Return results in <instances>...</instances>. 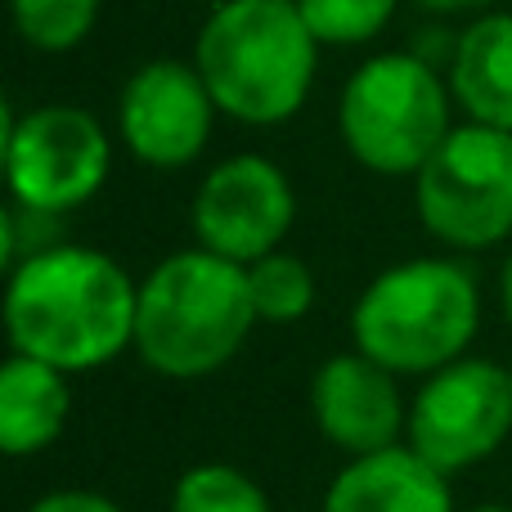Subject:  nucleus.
I'll return each mask as SVG.
<instances>
[{"mask_svg": "<svg viewBox=\"0 0 512 512\" xmlns=\"http://www.w3.org/2000/svg\"><path fill=\"white\" fill-rule=\"evenodd\" d=\"M140 283L122 261L86 243L50 248L9 265L5 337L9 351L45 360L63 373H86L135 346Z\"/></svg>", "mask_w": 512, "mask_h": 512, "instance_id": "nucleus-1", "label": "nucleus"}, {"mask_svg": "<svg viewBox=\"0 0 512 512\" xmlns=\"http://www.w3.org/2000/svg\"><path fill=\"white\" fill-rule=\"evenodd\" d=\"M256 306L248 265L207 248L171 252L144 274L131 351L167 382H198L243 351Z\"/></svg>", "mask_w": 512, "mask_h": 512, "instance_id": "nucleus-2", "label": "nucleus"}, {"mask_svg": "<svg viewBox=\"0 0 512 512\" xmlns=\"http://www.w3.org/2000/svg\"><path fill=\"white\" fill-rule=\"evenodd\" d=\"M319 50L297 0H221L198 27L194 68L221 117L279 126L306 108Z\"/></svg>", "mask_w": 512, "mask_h": 512, "instance_id": "nucleus-3", "label": "nucleus"}, {"mask_svg": "<svg viewBox=\"0 0 512 512\" xmlns=\"http://www.w3.org/2000/svg\"><path fill=\"white\" fill-rule=\"evenodd\" d=\"M481 328L477 274L454 256H409L373 274L351 306V342L400 378L463 360Z\"/></svg>", "mask_w": 512, "mask_h": 512, "instance_id": "nucleus-4", "label": "nucleus"}, {"mask_svg": "<svg viewBox=\"0 0 512 512\" xmlns=\"http://www.w3.org/2000/svg\"><path fill=\"white\" fill-rule=\"evenodd\" d=\"M454 95L436 63L414 50L364 59L337 95V135L346 153L373 176H409L454 131Z\"/></svg>", "mask_w": 512, "mask_h": 512, "instance_id": "nucleus-5", "label": "nucleus"}, {"mask_svg": "<svg viewBox=\"0 0 512 512\" xmlns=\"http://www.w3.org/2000/svg\"><path fill=\"white\" fill-rule=\"evenodd\" d=\"M418 225L454 252H486L512 234V131L454 126L414 176Z\"/></svg>", "mask_w": 512, "mask_h": 512, "instance_id": "nucleus-6", "label": "nucleus"}, {"mask_svg": "<svg viewBox=\"0 0 512 512\" xmlns=\"http://www.w3.org/2000/svg\"><path fill=\"white\" fill-rule=\"evenodd\" d=\"M9 198L27 212L63 216L86 207L113 171V140L90 108L36 104L27 113L5 108L0 135Z\"/></svg>", "mask_w": 512, "mask_h": 512, "instance_id": "nucleus-7", "label": "nucleus"}, {"mask_svg": "<svg viewBox=\"0 0 512 512\" xmlns=\"http://www.w3.org/2000/svg\"><path fill=\"white\" fill-rule=\"evenodd\" d=\"M512 436V382L508 369L481 355L427 373L409 400L405 445L436 472L454 477L486 463Z\"/></svg>", "mask_w": 512, "mask_h": 512, "instance_id": "nucleus-8", "label": "nucleus"}, {"mask_svg": "<svg viewBox=\"0 0 512 512\" xmlns=\"http://www.w3.org/2000/svg\"><path fill=\"white\" fill-rule=\"evenodd\" d=\"M297 221V189L279 162L261 153H234L203 176L189 207L198 248L252 265L279 252Z\"/></svg>", "mask_w": 512, "mask_h": 512, "instance_id": "nucleus-9", "label": "nucleus"}, {"mask_svg": "<svg viewBox=\"0 0 512 512\" xmlns=\"http://www.w3.org/2000/svg\"><path fill=\"white\" fill-rule=\"evenodd\" d=\"M221 117L194 59H149L117 95V135L126 153L153 171H180L203 158Z\"/></svg>", "mask_w": 512, "mask_h": 512, "instance_id": "nucleus-10", "label": "nucleus"}, {"mask_svg": "<svg viewBox=\"0 0 512 512\" xmlns=\"http://www.w3.org/2000/svg\"><path fill=\"white\" fill-rule=\"evenodd\" d=\"M310 418L328 445H337L346 459H360L400 445L409 400L400 396V373L364 351H342L328 355L310 378Z\"/></svg>", "mask_w": 512, "mask_h": 512, "instance_id": "nucleus-11", "label": "nucleus"}, {"mask_svg": "<svg viewBox=\"0 0 512 512\" xmlns=\"http://www.w3.org/2000/svg\"><path fill=\"white\" fill-rule=\"evenodd\" d=\"M324 512H459L450 477L409 445L360 454L333 477Z\"/></svg>", "mask_w": 512, "mask_h": 512, "instance_id": "nucleus-12", "label": "nucleus"}, {"mask_svg": "<svg viewBox=\"0 0 512 512\" xmlns=\"http://www.w3.org/2000/svg\"><path fill=\"white\" fill-rule=\"evenodd\" d=\"M72 423L68 373L45 360L9 351L0 364V450L9 459L45 454Z\"/></svg>", "mask_w": 512, "mask_h": 512, "instance_id": "nucleus-13", "label": "nucleus"}, {"mask_svg": "<svg viewBox=\"0 0 512 512\" xmlns=\"http://www.w3.org/2000/svg\"><path fill=\"white\" fill-rule=\"evenodd\" d=\"M454 108L468 113V122L512 131V14L490 9L472 18L454 41V59L445 68Z\"/></svg>", "mask_w": 512, "mask_h": 512, "instance_id": "nucleus-14", "label": "nucleus"}, {"mask_svg": "<svg viewBox=\"0 0 512 512\" xmlns=\"http://www.w3.org/2000/svg\"><path fill=\"white\" fill-rule=\"evenodd\" d=\"M104 0H9L14 32L41 54H68L90 41Z\"/></svg>", "mask_w": 512, "mask_h": 512, "instance_id": "nucleus-15", "label": "nucleus"}, {"mask_svg": "<svg viewBox=\"0 0 512 512\" xmlns=\"http://www.w3.org/2000/svg\"><path fill=\"white\" fill-rule=\"evenodd\" d=\"M252 306L265 324H297L315 306V274L297 252H270L248 265Z\"/></svg>", "mask_w": 512, "mask_h": 512, "instance_id": "nucleus-16", "label": "nucleus"}, {"mask_svg": "<svg viewBox=\"0 0 512 512\" xmlns=\"http://www.w3.org/2000/svg\"><path fill=\"white\" fill-rule=\"evenodd\" d=\"M171 512H274L265 490L234 463H198L171 486Z\"/></svg>", "mask_w": 512, "mask_h": 512, "instance_id": "nucleus-17", "label": "nucleus"}, {"mask_svg": "<svg viewBox=\"0 0 512 512\" xmlns=\"http://www.w3.org/2000/svg\"><path fill=\"white\" fill-rule=\"evenodd\" d=\"M297 9L324 50H351L387 32L400 0H297Z\"/></svg>", "mask_w": 512, "mask_h": 512, "instance_id": "nucleus-18", "label": "nucleus"}, {"mask_svg": "<svg viewBox=\"0 0 512 512\" xmlns=\"http://www.w3.org/2000/svg\"><path fill=\"white\" fill-rule=\"evenodd\" d=\"M27 512H122V504H113L99 490H50Z\"/></svg>", "mask_w": 512, "mask_h": 512, "instance_id": "nucleus-19", "label": "nucleus"}, {"mask_svg": "<svg viewBox=\"0 0 512 512\" xmlns=\"http://www.w3.org/2000/svg\"><path fill=\"white\" fill-rule=\"evenodd\" d=\"M418 9L423 14H436V18H481L495 9V0H418Z\"/></svg>", "mask_w": 512, "mask_h": 512, "instance_id": "nucleus-20", "label": "nucleus"}, {"mask_svg": "<svg viewBox=\"0 0 512 512\" xmlns=\"http://www.w3.org/2000/svg\"><path fill=\"white\" fill-rule=\"evenodd\" d=\"M499 297H504V315L512 324V256L504 261V274H499Z\"/></svg>", "mask_w": 512, "mask_h": 512, "instance_id": "nucleus-21", "label": "nucleus"}, {"mask_svg": "<svg viewBox=\"0 0 512 512\" xmlns=\"http://www.w3.org/2000/svg\"><path fill=\"white\" fill-rule=\"evenodd\" d=\"M468 512H512V508H504V504H477V508H468Z\"/></svg>", "mask_w": 512, "mask_h": 512, "instance_id": "nucleus-22", "label": "nucleus"}, {"mask_svg": "<svg viewBox=\"0 0 512 512\" xmlns=\"http://www.w3.org/2000/svg\"><path fill=\"white\" fill-rule=\"evenodd\" d=\"M508 382H512V364H508Z\"/></svg>", "mask_w": 512, "mask_h": 512, "instance_id": "nucleus-23", "label": "nucleus"}]
</instances>
